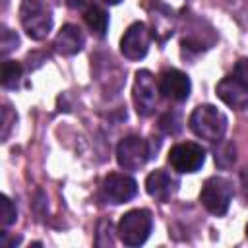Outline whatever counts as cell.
<instances>
[{
  "instance_id": "11",
  "label": "cell",
  "mask_w": 248,
  "mask_h": 248,
  "mask_svg": "<svg viewBox=\"0 0 248 248\" xmlns=\"http://www.w3.org/2000/svg\"><path fill=\"white\" fill-rule=\"evenodd\" d=\"M215 91H217V97L225 105H229L231 108H234V110H246L248 108V87L242 81H238L232 74L225 76L217 83Z\"/></svg>"
},
{
  "instance_id": "22",
  "label": "cell",
  "mask_w": 248,
  "mask_h": 248,
  "mask_svg": "<svg viewBox=\"0 0 248 248\" xmlns=\"http://www.w3.org/2000/svg\"><path fill=\"white\" fill-rule=\"evenodd\" d=\"M17 242H19V236L10 238V236H8V232H2V234H0V244H2L4 248H12V246H16Z\"/></svg>"
},
{
  "instance_id": "17",
  "label": "cell",
  "mask_w": 248,
  "mask_h": 248,
  "mask_svg": "<svg viewBox=\"0 0 248 248\" xmlns=\"http://www.w3.org/2000/svg\"><path fill=\"white\" fill-rule=\"evenodd\" d=\"M16 219H17V209H16L14 202L8 196H0V223H2V227L14 225Z\"/></svg>"
},
{
  "instance_id": "6",
  "label": "cell",
  "mask_w": 248,
  "mask_h": 248,
  "mask_svg": "<svg viewBox=\"0 0 248 248\" xmlns=\"http://www.w3.org/2000/svg\"><path fill=\"white\" fill-rule=\"evenodd\" d=\"M157 93H159V85L155 83L153 74L149 70L136 72L132 97H134V105H136V110H138L140 116H149L155 110Z\"/></svg>"
},
{
  "instance_id": "5",
  "label": "cell",
  "mask_w": 248,
  "mask_h": 248,
  "mask_svg": "<svg viewBox=\"0 0 248 248\" xmlns=\"http://www.w3.org/2000/svg\"><path fill=\"white\" fill-rule=\"evenodd\" d=\"M231 198H232V184L223 176H209L203 182L202 192H200L202 205L217 217L229 211Z\"/></svg>"
},
{
  "instance_id": "23",
  "label": "cell",
  "mask_w": 248,
  "mask_h": 248,
  "mask_svg": "<svg viewBox=\"0 0 248 248\" xmlns=\"http://www.w3.org/2000/svg\"><path fill=\"white\" fill-rule=\"evenodd\" d=\"M68 4H70V6H74V8H76V6L79 8V6L83 4V0H68Z\"/></svg>"
},
{
  "instance_id": "13",
  "label": "cell",
  "mask_w": 248,
  "mask_h": 248,
  "mask_svg": "<svg viewBox=\"0 0 248 248\" xmlns=\"http://www.w3.org/2000/svg\"><path fill=\"white\" fill-rule=\"evenodd\" d=\"M83 43H85V37H83L81 29L74 23H66L54 39V50L58 54L72 56V54H78L83 48Z\"/></svg>"
},
{
  "instance_id": "15",
  "label": "cell",
  "mask_w": 248,
  "mask_h": 248,
  "mask_svg": "<svg viewBox=\"0 0 248 248\" xmlns=\"http://www.w3.org/2000/svg\"><path fill=\"white\" fill-rule=\"evenodd\" d=\"M23 68L16 60H4L2 64V87L4 89H16L21 81Z\"/></svg>"
},
{
  "instance_id": "10",
  "label": "cell",
  "mask_w": 248,
  "mask_h": 248,
  "mask_svg": "<svg viewBox=\"0 0 248 248\" xmlns=\"http://www.w3.org/2000/svg\"><path fill=\"white\" fill-rule=\"evenodd\" d=\"M190 89H192L190 78L176 68H169L159 76V93L169 101L174 103L186 101L190 97Z\"/></svg>"
},
{
  "instance_id": "4",
  "label": "cell",
  "mask_w": 248,
  "mask_h": 248,
  "mask_svg": "<svg viewBox=\"0 0 248 248\" xmlns=\"http://www.w3.org/2000/svg\"><path fill=\"white\" fill-rule=\"evenodd\" d=\"M153 229V217L147 209H132L118 221V238L126 246H140L147 240Z\"/></svg>"
},
{
  "instance_id": "14",
  "label": "cell",
  "mask_w": 248,
  "mask_h": 248,
  "mask_svg": "<svg viewBox=\"0 0 248 248\" xmlns=\"http://www.w3.org/2000/svg\"><path fill=\"white\" fill-rule=\"evenodd\" d=\"M83 19L87 23V27L91 29L93 35H97L99 39H103L107 35V29H108V14L97 6V4H89L87 10L83 12Z\"/></svg>"
},
{
  "instance_id": "25",
  "label": "cell",
  "mask_w": 248,
  "mask_h": 248,
  "mask_svg": "<svg viewBox=\"0 0 248 248\" xmlns=\"http://www.w3.org/2000/svg\"><path fill=\"white\" fill-rule=\"evenodd\" d=\"M246 236H248V225H246Z\"/></svg>"
},
{
  "instance_id": "7",
  "label": "cell",
  "mask_w": 248,
  "mask_h": 248,
  "mask_svg": "<svg viewBox=\"0 0 248 248\" xmlns=\"http://www.w3.org/2000/svg\"><path fill=\"white\" fill-rule=\"evenodd\" d=\"M101 200L112 205L118 203H126L132 198H136L138 194V182L128 176V174H120V172H112L108 176H105V180L101 182Z\"/></svg>"
},
{
  "instance_id": "8",
  "label": "cell",
  "mask_w": 248,
  "mask_h": 248,
  "mask_svg": "<svg viewBox=\"0 0 248 248\" xmlns=\"http://www.w3.org/2000/svg\"><path fill=\"white\" fill-rule=\"evenodd\" d=\"M169 163L176 172H196L205 163V149L194 141L176 143L169 151Z\"/></svg>"
},
{
  "instance_id": "16",
  "label": "cell",
  "mask_w": 248,
  "mask_h": 248,
  "mask_svg": "<svg viewBox=\"0 0 248 248\" xmlns=\"http://www.w3.org/2000/svg\"><path fill=\"white\" fill-rule=\"evenodd\" d=\"M159 128L167 136H176L182 130V118L176 110H169L159 118Z\"/></svg>"
},
{
  "instance_id": "19",
  "label": "cell",
  "mask_w": 248,
  "mask_h": 248,
  "mask_svg": "<svg viewBox=\"0 0 248 248\" xmlns=\"http://www.w3.org/2000/svg\"><path fill=\"white\" fill-rule=\"evenodd\" d=\"M232 76L248 87V58H240V60L234 64V68H232Z\"/></svg>"
},
{
  "instance_id": "9",
  "label": "cell",
  "mask_w": 248,
  "mask_h": 248,
  "mask_svg": "<svg viewBox=\"0 0 248 248\" xmlns=\"http://www.w3.org/2000/svg\"><path fill=\"white\" fill-rule=\"evenodd\" d=\"M147 50H149L147 25L143 21H136L124 31V35L120 39V52L128 60H140L147 54Z\"/></svg>"
},
{
  "instance_id": "20",
  "label": "cell",
  "mask_w": 248,
  "mask_h": 248,
  "mask_svg": "<svg viewBox=\"0 0 248 248\" xmlns=\"http://www.w3.org/2000/svg\"><path fill=\"white\" fill-rule=\"evenodd\" d=\"M229 159V163L232 165L234 163V147L231 145V143H223V147L217 151L215 149V163L219 165V167H223V159Z\"/></svg>"
},
{
  "instance_id": "1",
  "label": "cell",
  "mask_w": 248,
  "mask_h": 248,
  "mask_svg": "<svg viewBox=\"0 0 248 248\" xmlns=\"http://www.w3.org/2000/svg\"><path fill=\"white\" fill-rule=\"evenodd\" d=\"M190 130L207 141H219L227 130V116L213 105H200L188 118Z\"/></svg>"
},
{
  "instance_id": "18",
  "label": "cell",
  "mask_w": 248,
  "mask_h": 248,
  "mask_svg": "<svg viewBox=\"0 0 248 248\" xmlns=\"http://www.w3.org/2000/svg\"><path fill=\"white\" fill-rule=\"evenodd\" d=\"M17 45H19V37L16 35V31L2 27V31H0V54L8 56L12 50L17 48Z\"/></svg>"
},
{
  "instance_id": "3",
  "label": "cell",
  "mask_w": 248,
  "mask_h": 248,
  "mask_svg": "<svg viewBox=\"0 0 248 248\" xmlns=\"http://www.w3.org/2000/svg\"><path fill=\"white\" fill-rule=\"evenodd\" d=\"M157 145L153 147V141L140 136H126L116 145V161L126 170H138L153 157Z\"/></svg>"
},
{
  "instance_id": "24",
  "label": "cell",
  "mask_w": 248,
  "mask_h": 248,
  "mask_svg": "<svg viewBox=\"0 0 248 248\" xmlns=\"http://www.w3.org/2000/svg\"><path fill=\"white\" fill-rule=\"evenodd\" d=\"M103 2H107V4H110V6H114V4H120L122 0H103Z\"/></svg>"
},
{
  "instance_id": "2",
  "label": "cell",
  "mask_w": 248,
  "mask_h": 248,
  "mask_svg": "<svg viewBox=\"0 0 248 248\" xmlns=\"http://www.w3.org/2000/svg\"><path fill=\"white\" fill-rule=\"evenodd\" d=\"M19 21L33 41H43L52 29V12L45 0H23L19 6Z\"/></svg>"
},
{
  "instance_id": "12",
  "label": "cell",
  "mask_w": 248,
  "mask_h": 248,
  "mask_svg": "<svg viewBox=\"0 0 248 248\" xmlns=\"http://www.w3.org/2000/svg\"><path fill=\"white\" fill-rule=\"evenodd\" d=\"M176 188H178V180L174 178V176H170L167 170H163V169H157V170H153L151 174H147V178H145V190H147V194L151 196V198H155L157 202H169L172 196H174V192H176Z\"/></svg>"
},
{
  "instance_id": "21",
  "label": "cell",
  "mask_w": 248,
  "mask_h": 248,
  "mask_svg": "<svg viewBox=\"0 0 248 248\" xmlns=\"http://www.w3.org/2000/svg\"><path fill=\"white\" fill-rule=\"evenodd\" d=\"M12 120H16V114H12V110H10V107L8 105H4V110H2V140H6L8 138V134H10V122Z\"/></svg>"
}]
</instances>
